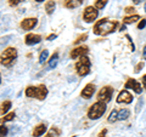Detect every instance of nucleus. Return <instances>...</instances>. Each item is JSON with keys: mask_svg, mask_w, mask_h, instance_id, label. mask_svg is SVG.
I'll use <instances>...</instances> for the list:
<instances>
[{"mask_svg": "<svg viewBox=\"0 0 146 137\" xmlns=\"http://www.w3.org/2000/svg\"><path fill=\"white\" fill-rule=\"evenodd\" d=\"M117 24V21H110L107 18H102V20H100L95 23L93 30L96 35H107L112 32H115Z\"/></svg>", "mask_w": 146, "mask_h": 137, "instance_id": "nucleus-1", "label": "nucleus"}, {"mask_svg": "<svg viewBox=\"0 0 146 137\" xmlns=\"http://www.w3.org/2000/svg\"><path fill=\"white\" fill-rule=\"evenodd\" d=\"M26 96L27 97H34V98H38L39 101H43L48 96V89L43 84L39 86H28L26 89Z\"/></svg>", "mask_w": 146, "mask_h": 137, "instance_id": "nucleus-2", "label": "nucleus"}, {"mask_svg": "<svg viewBox=\"0 0 146 137\" xmlns=\"http://www.w3.org/2000/svg\"><path fill=\"white\" fill-rule=\"evenodd\" d=\"M16 58H17V50L15 47H7L0 55V65L4 67H11L15 63Z\"/></svg>", "mask_w": 146, "mask_h": 137, "instance_id": "nucleus-3", "label": "nucleus"}, {"mask_svg": "<svg viewBox=\"0 0 146 137\" xmlns=\"http://www.w3.org/2000/svg\"><path fill=\"white\" fill-rule=\"evenodd\" d=\"M105 112H106V103H104L101 101H98L89 108L88 118L91 120H96V119H99V118H101L104 115Z\"/></svg>", "mask_w": 146, "mask_h": 137, "instance_id": "nucleus-4", "label": "nucleus"}, {"mask_svg": "<svg viewBox=\"0 0 146 137\" xmlns=\"http://www.w3.org/2000/svg\"><path fill=\"white\" fill-rule=\"evenodd\" d=\"M90 67H91V62L90 58L88 56H82L79 58V61L76 63V70L77 74L79 76H85L89 74L90 72Z\"/></svg>", "mask_w": 146, "mask_h": 137, "instance_id": "nucleus-5", "label": "nucleus"}, {"mask_svg": "<svg viewBox=\"0 0 146 137\" xmlns=\"http://www.w3.org/2000/svg\"><path fill=\"white\" fill-rule=\"evenodd\" d=\"M98 16H99L98 9L95 6H88V7H85V10H84L83 20L85 22H88V23H90V22H94L95 20H96Z\"/></svg>", "mask_w": 146, "mask_h": 137, "instance_id": "nucleus-6", "label": "nucleus"}, {"mask_svg": "<svg viewBox=\"0 0 146 137\" xmlns=\"http://www.w3.org/2000/svg\"><path fill=\"white\" fill-rule=\"evenodd\" d=\"M112 95H113V88H111V86H105L98 94V99L104 103H107L111 101Z\"/></svg>", "mask_w": 146, "mask_h": 137, "instance_id": "nucleus-7", "label": "nucleus"}, {"mask_svg": "<svg viewBox=\"0 0 146 137\" xmlns=\"http://www.w3.org/2000/svg\"><path fill=\"white\" fill-rule=\"evenodd\" d=\"M133 96H131V94L129 92V91L127 90H123L119 92V95H118L117 97V103H125V104H129L131 103V101H133Z\"/></svg>", "mask_w": 146, "mask_h": 137, "instance_id": "nucleus-8", "label": "nucleus"}, {"mask_svg": "<svg viewBox=\"0 0 146 137\" xmlns=\"http://www.w3.org/2000/svg\"><path fill=\"white\" fill-rule=\"evenodd\" d=\"M89 51V47L88 46H78V47H76V49H73L72 51H71V58H73V60H76V58H80L82 56H85V53H88Z\"/></svg>", "mask_w": 146, "mask_h": 137, "instance_id": "nucleus-9", "label": "nucleus"}, {"mask_svg": "<svg viewBox=\"0 0 146 137\" xmlns=\"http://www.w3.org/2000/svg\"><path fill=\"white\" fill-rule=\"evenodd\" d=\"M36 23H38L36 18H25V20L21 22V28L25 30H31L36 26Z\"/></svg>", "mask_w": 146, "mask_h": 137, "instance_id": "nucleus-10", "label": "nucleus"}, {"mask_svg": "<svg viewBox=\"0 0 146 137\" xmlns=\"http://www.w3.org/2000/svg\"><path fill=\"white\" fill-rule=\"evenodd\" d=\"M124 88L125 89H133L136 94H141V91H143V89H141V84L140 83H138L135 79H128V81L125 83V85H124Z\"/></svg>", "mask_w": 146, "mask_h": 137, "instance_id": "nucleus-11", "label": "nucleus"}, {"mask_svg": "<svg viewBox=\"0 0 146 137\" xmlns=\"http://www.w3.org/2000/svg\"><path fill=\"white\" fill-rule=\"evenodd\" d=\"M94 92H95V85L94 84H86L85 88L83 89V91L80 92V96L85 99H89L91 96L94 95Z\"/></svg>", "mask_w": 146, "mask_h": 137, "instance_id": "nucleus-12", "label": "nucleus"}, {"mask_svg": "<svg viewBox=\"0 0 146 137\" xmlns=\"http://www.w3.org/2000/svg\"><path fill=\"white\" fill-rule=\"evenodd\" d=\"M40 41H42V36L38 34L29 33V34H27L25 38V43L27 45H35V44H39Z\"/></svg>", "mask_w": 146, "mask_h": 137, "instance_id": "nucleus-13", "label": "nucleus"}, {"mask_svg": "<svg viewBox=\"0 0 146 137\" xmlns=\"http://www.w3.org/2000/svg\"><path fill=\"white\" fill-rule=\"evenodd\" d=\"M83 3L84 0H65L63 5H65L66 9H76V7H79Z\"/></svg>", "mask_w": 146, "mask_h": 137, "instance_id": "nucleus-14", "label": "nucleus"}, {"mask_svg": "<svg viewBox=\"0 0 146 137\" xmlns=\"http://www.w3.org/2000/svg\"><path fill=\"white\" fill-rule=\"evenodd\" d=\"M45 131H46V125L45 124H39L38 126L34 127L33 130V137H39L45 134Z\"/></svg>", "mask_w": 146, "mask_h": 137, "instance_id": "nucleus-15", "label": "nucleus"}, {"mask_svg": "<svg viewBox=\"0 0 146 137\" xmlns=\"http://www.w3.org/2000/svg\"><path fill=\"white\" fill-rule=\"evenodd\" d=\"M55 7H56V3L54 0H48L46 4H45V11H46L48 15H51L55 11Z\"/></svg>", "mask_w": 146, "mask_h": 137, "instance_id": "nucleus-16", "label": "nucleus"}, {"mask_svg": "<svg viewBox=\"0 0 146 137\" xmlns=\"http://www.w3.org/2000/svg\"><path fill=\"white\" fill-rule=\"evenodd\" d=\"M11 102L10 101H5V102H3L1 103V106H0V114L1 115H4L5 113H7L9 111H10V108H11Z\"/></svg>", "mask_w": 146, "mask_h": 137, "instance_id": "nucleus-17", "label": "nucleus"}, {"mask_svg": "<svg viewBox=\"0 0 146 137\" xmlns=\"http://www.w3.org/2000/svg\"><path fill=\"white\" fill-rule=\"evenodd\" d=\"M129 115H130L129 109L123 108V109H121V111L118 112V120H125V119L129 118Z\"/></svg>", "mask_w": 146, "mask_h": 137, "instance_id": "nucleus-18", "label": "nucleus"}, {"mask_svg": "<svg viewBox=\"0 0 146 137\" xmlns=\"http://www.w3.org/2000/svg\"><path fill=\"white\" fill-rule=\"evenodd\" d=\"M140 20V16L139 15H133V16H129V17H124L123 18V23L124 24H131L134 22L139 21Z\"/></svg>", "mask_w": 146, "mask_h": 137, "instance_id": "nucleus-19", "label": "nucleus"}, {"mask_svg": "<svg viewBox=\"0 0 146 137\" xmlns=\"http://www.w3.org/2000/svg\"><path fill=\"white\" fill-rule=\"evenodd\" d=\"M60 134H61L60 129H57V127H52V129L46 134V137H58Z\"/></svg>", "mask_w": 146, "mask_h": 137, "instance_id": "nucleus-20", "label": "nucleus"}, {"mask_svg": "<svg viewBox=\"0 0 146 137\" xmlns=\"http://www.w3.org/2000/svg\"><path fill=\"white\" fill-rule=\"evenodd\" d=\"M16 117V114H15V112H11V113H9V114H6L4 118H1L0 119V124H3V123H6V121H11L13 118Z\"/></svg>", "mask_w": 146, "mask_h": 137, "instance_id": "nucleus-21", "label": "nucleus"}, {"mask_svg": "<svg viewBox=\"0 0 146 137\" xmlns=\"http://www.w3.org/2000/svg\"><path fill=\"white\" fill-rule=\"evenodd\" d=\"M57 62H58V53H54L51 60H50V62H49V67L50 68H55L57 66Z\"/></svg>", "mask_w": 146, "mask_h": 137, "instance_id": "nucleus-22", "label": "nucleus"}, {"mask_svg": "<svg viewBox=\"0 0 146 137\" xmlns=\"http://www.w3.org/2000/svg\"><path fill=\"white\" fill-rule=\"evenodd\" d=\"M107 120H108V123H115L116 120H118V112L116 111V109H113V111L111 112Z\"/></svg>", "mask_w": 146, "mask_h": 137, "instance_id": "nucleus-23", "label": "nucleus"}, {"mask_svg": "<svg viewBox=\"0 0 146 137\" xmlns=\"http://www.w3.org/2000/svg\"><path fill=\"white\" fill-rule=\"evenodd\" d=\"M108 0H96L95 1V7L98 9V10H101V9H104L105 6H106Z\"/></svg>", "mask_w": 146, "mask_h": 137, "instance_id": "nucleus-24", "label": "nucleus"}, {"mask_svg": "<svg viewBox=\"0 0 146 137\" xmlns=\"http://www.w3.org/2000/svg\"><path fill=\"white\" fill-rule=\"evenodd\" d=\"M48 56H49V51H48V50H44V51H42V53H40V56H39V63H44L45 61L48 60Z\"/></svg>", "mask_w": 146, "mask_h": 137, "instance_id": "nucleus-25", "label": "nucleus"}, {"mask_svg": "<svg viewBox=\"0 0 146 137\" xmlns=\"http://www.w3.org/2000/svg\"><path fill=\"white\" fill-rule=\"evenodd\" d=\"M9 132V127L6 125H0V137H6Z\"/></svg>", "mask_w": 146, "mask_h": 137, "instance_id": "nucleus-26", "label": "nucleus"}, {"mask_svg": "<svg viewBox=\"0 0 146 137\" xmlns=\"http://www.w3.org/2000/svg\"><path fill=\"white\" fill-rule=\"evenodd\" d=\"M86 38H88V34L84 33L83 35H80V36H78V38H77V40L74 41V44L77 45V44H79V43H82V41H84V40H85Z\"/></svg>", "mask_w": 146, "mask_h": 137, "instance_id": "nucleus-27", "label": "nucleus"}, {"mask_svg": "<svg viewBox=\"0 0 146 137\" xmlns=\"http://www.w3.org/2000/svg\"><path fill=\"white\" fill-rule=\"evenodd\" d=\"M22 1H25V0H9V4H10V6H17Z\"/></svg>", "mask_w": 146, "mask_h": 137, "instance_id": "nucleus-28", "label": "nucleus"}, {"mask_svg": "<svg viewBox=\"0 0 146 137\" xmlns=\"http://www.w3.org/2000/svg\"><path fill=\"white\" fill-rule=\"evenodd\" d=\"M145 26H146V20H145V18H143V20L139 22V24H138V29H144Z\"/></svg>", "mask_w": 146, "mask_h": 137, "instance_id": "nucleus-29", "label": "nucleus"}, {"mask_svg": "<svg viewBox=\"0 0 146 137\" xmlns=\"http://www.w3.org/2000/svg\"><path fill=\"white\" fill-rule=\"evenodd\" d=\"M143 67H144V63H143V62H140L139 65L135 67V73H139V72H140V69H141Z\"/></svg>", "mask_w": 146, "mask_h": 137, "instance_id": "nucleus-30", "label": "nucleus"}, {"mask_svg": "<svg viewBox=\"0 0 146 137\" xmlns=\"http://www.w3.org/2000/svg\"><path fill=\"white\" fill-rule=\"evenodd\" d=\"M134 11H135L134 7H130V6H128V7L124 9V12H127V13H131V12H134Z\"/></svg>", "mask_w": 146, "mask_h": 137, "instance_id": "nucleus-31", "label": "nucleus"}, {"mask_svg": "<svg viewBox=\"0 0 146 137\" xmlns=\"http://www.w3.org/2000/svg\"><path fill=\"white\" fill-rule=\"evenodd\" d=\"M141 81H143V86H144V89L146 90V74L143 76V79H141Z\"/></svg>", "mask_w": 146, "mask_h": 137, "instance_id": "nucleus-32", "label": "nucleus"}, {"mask_svg": "<svg viewBox=\"0 0 146 137\" xmlns=\"http://www.w3.org/2000/svg\"><path fill=\"white\" fill-rule=\"evenodd\" d=\"M56 34H50L49 36H48V38H46V40H52V39H56Z\"/></svg>", "mask_w": 146, "mask_h": 137, "instance_id": "nucleus-33", "label": "nucleus"}, {"mask_svg": "<svg viewBox=\"0 0 146 137\" xmlns=\"http://www.w3.org/2000/svg\"><path fill=\"white\" fill-rule=\"evenodd\" d=\"M106 132H107V130L105 129L104 131H101V132H100V134H99V137H105V135H106Z\"/></svg>", "mask_w": 146, "mask_h": 137, "instance_id": "nucleus-34", "label": "nucleus"}, {"mask_svg": "<svg viewBox=\"0 0 146 137\" xmlns=\"http://www.w3.org/2000/svg\"><path fill=\"white\" fill-rule=\"evenodd\" d=\"M144 58H145V60H146V46L144 47Z\"/></svg>", "mask_w": 146, "mask_h": 137, "instance_id": "nucleus-35", "label": "nucleus"}, {"mask_svg": "<svg viewBox=\"0 0 146 137\" xmlns=\"http://www.w3.org/2000/svg\"><path fill=\"white\" fill-rule=\"evenodd\" d=\"M133 1H134V4H139V3L141 1V0H133Z\"/></svg>", "mask_w": 146, "mask_h": 137, "instance_id": "nucleus-36", "label": "nucleus"}, {"mask_svg": "<svg viewBox=\"0 0 146 137\" xmlns=\"http://www.w3.org/2000/svg\"><path fill=\"white\" fill-rule=\"evenodd\" d=\"M36 3H42V1H44V0H35Z\"/></svg>", "mask_w": 146, "mask_h": 137, "instance_id": "nucleus-37", "label": "nucleus"}, {"mask_svg": "<svg viewBox=\"0 0 146 137\" xmlns=\"http://www.w3.org/2000/svg\"><path fill=\"white\" fill-rule=\"evenodd\" d=\"M0 83H1V75H0Z\"/></svg>", "mask_w": 146, "mask_h": 137, "instance_id": "nucleus-38", "label": "nucleus"}, {"mask_svg": "<svg viewBox=\"0 0 146 137\" xmlns=\"http://www.w3.org/2000/svg\"><path fill=\"white\" fill-rule=\"evenodd\" d=\"M145 12H146V4H145Z\"/></svg>", "mask_w": 146, "mask_h": 137, "instance_id": "nucleus-39", "label": "nucleus"}]
</instances>
